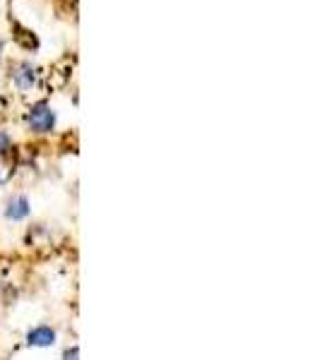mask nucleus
I'll list each match as a JSON object with an SVG mask.
<instances>
[{"label": "nucleus", "mask_w": 320, "mask_h": 360, "mask_svg": "<svg viewBox=\"0 0 320 360\" xmlns=\"http://www.w3.org/2000/svg\"><path fill=\"white\" fill-rule=\"evenodd\" d=\"M27 123L29 128L36 130V133H48V130H53V125H56V113H53V109L48 104H36L29 111Z\"/></svg>", "instance_id": "obj_1"}, {"label": "nucleus", "mask_w": 320, "mask_h": 360, "mask_svg": "<svg viewBox=\"0 0 320 360\" xmlns=\"http://www.w3.org/2000/svg\"><path fill=\"white\" fill-rule=\"evenodd\" d=\"M27 344L36 348H48L56 344V332H53L48 324H39V327L29 329L27 332Z\"/></svg>", "instance_id": "obj_2"}, {"label": "nucleus", "mask_w": 320, "mask_h": 360, "mask_svg": "<svg viewBox=\"0 0 320 360\" xmlns=\"http://www.w3.org/2000/svg\"><path fill=\"white\" fill-rule=\"evenodd\" d=\"M5 216L10 221H22V218L29 216V199L24 194H14V197L8 199V207H5Z\"/></svg>", "instance_id": "obj_3"}, {"label": "nucleus", "mask_w": 320, "mask_h": 360, "mask_svg": "<svg viewBox=\"0 0 320 360\" xmlns=\"http://www.w3.org/2000/svg\"><path fill=\"white\" fill-rule=\"evenodd\" d=\"M12 77H14V85H17L19 89H29V87L34 85V70H32V65H27V63L17 65Z\"/></svg>", "instance_id": "obj_4"}, {"label": "nucleus", "mask_w": 320, "mask_h": 360, "mask_svg": "<svg viewBox=\"0 0 320 360\" xmlns=\"http://www.w3.org/2000/svg\"><path fill=\"white\" fill-rule=\"evenodd\" d=\"M10 176H12V168H10V166H3V164H0V185L8 183Z\"/></svg>", "instance_id": "obj_5"}, {"label": "nucleus", "mask_w": 320, "mask_h": 360, "mask_svg": "<svg viewBox=\"0 0 320 360\" xmlns=\"http://www.w3.org/2000/svg\"><path fill=\"white\" fill-rule=\"evenodd\" d=\"M8 149H10V137H8V133L0 130V154H5Z\"/></svg>", "instance_id": "obj_6"}, {"label": "nucleus", "mask_w": 320, "mask_h": 360, "mask_svg": "<svg viewBox=\"0 0 320 360\" xmlns=\"http://www.w3.org/2000/svg\"><path fill=\"white\" fill-rule=\"evenodd\" d=\"M63 360H80V348H77V346L67 348L65 356H63Z\"/></svg>", "instance_id": "obj_7"}, {"label": "nucleus", "mask_w": 320, "mask_h": 360, "mask_svg": "<svg viewBox=\"0 0 320 360\" xmlns=\"http://www.w3.org/2000/svg\"><path fill=\"white\" fill-rule=\"evenodd\" d=\"M0 51H3V41H0Z\"/></svg>", "instance_id": "obj_8"}]
</instances>
